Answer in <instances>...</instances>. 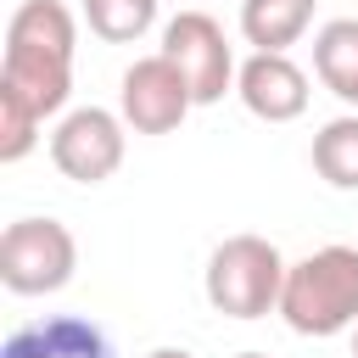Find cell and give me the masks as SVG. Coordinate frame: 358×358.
<instances>
[{"instance_id": "cell-4", "label": "cell", "mask_w": 358, "mask_h": 358, "mask_svg": "<svg viewBox=\"0 0 358 358\" xmlns=\"http://www.w3.org/2000/svg\"><path fill=\"white\" fill-rule=\"evenodd\" d=\"M117 101H123V123H129L134 134H173V129L185 123V112L196 106L190 78H185L179 62L162 56V50H157V56H140V62L123 73Z\"/></svg>"}, {"instance_id": "cell-3", "label": "cell", "mask_w": 358, "mask_h": 358, "mask_svg": "<svg viewBox=\"0 0 358 358\" xmlns=\"http://www.w3.org/2000/svg\"><path fill=\"white\" fill-rule=\"evenodd\" d=\"M78 241L62 218H17L0 235V285L17 296H50L73 280Z\"/></svg>"}, {"instance_id": "cell-16", "label": "cell", "mask_w": 358, "mask_h": 358, "mask_svg": "<svg viewBox=\"0 0 358 358\" xmlns=\"http://www.w3.org/2000/svg\"><path fill=\"white\" fill-rule=\"evenodd\" d=\"M145 358H196V352H185V347H157V352H145Z\"/></svg>"}, {"instance_id": "cell-1", "label": "cell", "mask_w": 358, "mask_h": 358, "mask_svg": "<svg viewBox=\"0 0 358 358\" xmlns=\"http://www.w3.org/2000/svg\"><path fill=\"white\" fill-rule=\"evenodd\" d=\"M280 313L296 336H336L358 324V246H319L291 263Z\"/></svg>"}, {"instance_id": "cell-5", "label": "cell", "mask_w": 358, "mask_h": 358, "mask_svg": "<svg viewBox=\"0 0 358 358\" xmlns=\"http://www.w3.org/2000/svg\"><path fill=\"white\" fill-rule=\"evenodd\" d=\"M162 56L179 62V73L190 78L196 106H213V101L229 90V78H235L229 39H224V28H218L207 11H179V17L162 28Z\"/></svg>"}, {"instance_id": "cell-2", "label": "cell", "mask_w": 358, "mask_h": 358, "mask_svg": "<svg viewBox=\"0 0 358 358\" xmlns=\"http://www.w3.org/2000/svg\"><path fill=\"white\" fill-rule=\"evenodd\" d=\"M285 291V257L263 235H229L207 257V302L229 319H263L280 308Z\"/></svg>"}, {"instance_id": "cell-6", "label": "cell", "mask_w": 358, "mask_h": 358, "mask_svg": "<svg viewBox=\"0 0 358 358\" xmlns=\"http://www.w3.org/2000/svg\"><path fill=\"white\" fill-rule=\"evenodd\" d=\"M50 162L73 179V185H101L117 173L123 162V123L101 106H78L56 123L50 134Z\"/></svg>"}, {"instance_id": "cell-11", "label": "cell", "mask_w": 358, "mask_h": 358, "mask_svg": "<svg viewBox=\"0 0 358 358\" xmlns=\"http://www.w3.org/2000/svg\"><path fill=\"white\" fill-rule=\"evenodd\" d=\"M319 0H241V34L257 50H285L308 34Z\"/></svg>"}, {"instance_id": "cell-8", "label": "cell", "mask_w": 358, "mask_h": 358, "mask_svg": "<svg viewBox=\"0 0 358 358\" xmlns=\"http://www.w3.org/2000/svg\"><path fill=\"white\" fill-rule=\"evenodd\" d=\"M0 358H117L106 330L90 319H39L22 324L17 336H6Z\"/></svg>"}, {"instance_id": "cell-18", "label": "cell", "mask_w": 358, "mask_h": 358, "mask_svg": "<svg viewBox=\"0 0 358 358\" xmlns=\"http://www.w3.org/2000/svg\"><path fill=\"white\" fill-rule=\"evenodd\" d=\"M352 358H358V330H352Z\"/></svg>"}, {"instance_id": "cell-14", "label": "cell", "mask_w": 358, "mask_h": 358, "mask_svg": "<svg viewBox=\"0 0 358 358\" xmlns=\"http://www.w3.org/2000/svg\"><path fill=\"white\" fill-rule=\"evenodd\" d=\"M84 17H90V28L101 39L129 45L157 22V0H84Z\"/></svg>"}, {"instance_id": "cell-12", "label": "cell", "mask_w": 358, "mask_h": 358, "mask_svg": "<svg viewBox=\"0 0 358 358\" xmlns=\"http://www.w3.org/2000/svg\"><path fill=\"white\" fill-rule=\"evenodd\" d=\"M313 73L324 78L330 95L358 106V17H336L313 39Z\"/></svg>"}, {"instance_id": "cell-15", "label": "cell", "mask_w": 358, "mask_h": 358, "mask_svg": "<svg viewBox=\"0 0 358 358\" xmlns=\"http://www.w3.org/2000/svg\"><path fill=\"white\" fill-rule=\"evenodd\" d=\"M39 123H45V117H39L28 101H17L11 90H0V162L28 157L34 140H39Z\"/></svg>"}, {"instance_id": "cell-17", "label": "cell", "mask_w": 358, "mask_h": 358, "mask_svg": "<svg viewBox=\"0 0 358 358\" xmlns=\"http://www.w3.org/2000/svg\"><path fill=\"white\" fill-rule=\"evenodd\" d=\"M235 358H268V352H235Z\"/></svg>"}, {"instance_id": "cell-9", "label": "cell", "mask_w": 358, "mask_h": 358, "mask_svg": "<svg viewBox=\"0 0 358 358\" xmlns=\"http://www.w3.org/2000/svg\"><path fill=\"white\" fill-rule=\"evenodd\" d=\"M73 45H78V22L62 0H22L6 22V50L73 62Z\"/></svg>"}, {"instance_id": "cell-10", "label": "cell", "mask_w": 358, "mask_h": 358, "mask_svg": "<svg viewBox=\"0 0 358 358\" xmlns=\"http://www.w3.org/2000/svg\"><path fill=\"white\" fill-rule=\"evenodd\" d=\"M0 90H11V95L28 101L39 117H50V112L67 101V90H73V62L6 50V62H0Z\"/></svg>"}, {"instance_id": "cell-7", "label": "cell", "mask_w": 358, "mask_h": 358, "mask_svg": "<svg viewBox=\"0 0 358 358\" xmlns=\"http://www.w3.org/2000/svg\"><path fill=\"white\" fill-rule=\"evenodd\" d=\"M235 90H241L246 112L263 117V123H291V117L308 112V73H302L285 50H257V56H246L241 73H235Z\"/></svg>"}, {"instance_id": "cell-13", "label": "cell", "mask_w": 358, "mask_h": 358, "mask_svg": "<svg viewBox=\"0 0 358 358\" xmlns=\"http://www.w3.org/2000/svg\"><path fill=\"white\" fill-rule=\"evenodd\" d=\"M313 168L336 190H358V117H330L313 134Z\"/></svg>"}]
</instances>
